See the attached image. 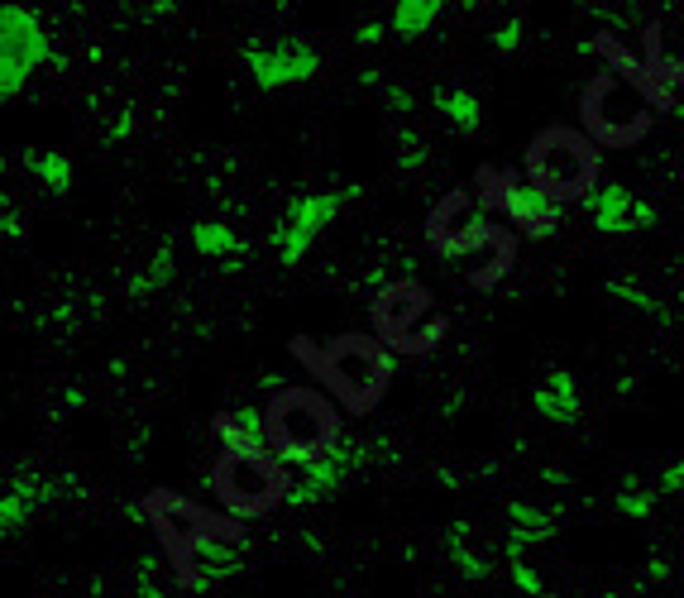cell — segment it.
Instances as JSON below:
<instances>
[{
	"instance_id": "cell-1",
	"label": "cell",
	"mask_w": 684,
	"mask_h": 598,
	"mask_svg": "<svg viewBox=\"0 0 684 598\" xmlns=\"http://www.w3.org/2000/svg\"><path fill=\"white\" fill-rule=\"evenodd\" d=\"M293 354L307 364L311 378H321L331 402H340L345 412H355V416L374 412L393 383V354L364 331H345V335H335L331 345H311L307 335H297Z\"/></svg>"
},
{
	"instance_id": "cell-2",
	"label": "cell",
	"mask_w": 684,
	"mask_h": 598,
	"mask_svg": "<svg viewBox=\"0 0 684 598\" xmlns=\"http://www.w3.org/2000/svg\"><path fill=\"white\" fill-rule=\"evenodd\" d=\"M426 239L436 254L446 259H470V254H484V263L470 273L474 287H494L502 273L518 263V239H512L508 225L494 221V211H484L470 191H450V197L436 201L426 221Z\"/></svg>"
},
{
	"instance_id": "cell-3",
	"label": "cell",
	"mask_w": 684,
	"mask_h": 598,
	"mask_svg": "<svg viewBox=\"0 0 684 598\" xmlns=\"http://www.w3.org/2000/svg\"><path fill=\"white\" fill-rule=\"evenodd\" d=\"M340 440V407L321 388H278L263 407V446L283 470H307Z\"/></svg>"
},
{
	"instance_id": "cell-4",
	"label": "cell",
	"mask_w": 684,
	"mask_h": 598,
	"mask_svg": "<svg viewBox=\"0 0 684 598\" xmlns=\"http://www.w3.org/2000/svg\"><path fill=\"white\" fill-rule=\"evenodd\" d=\"M598 167H604L598 144L584 129L550 125L526 144L522 183L542 191L546 201H556V207H570V201H584L598 187Z\"/></svg>"
},
{
	"instance_id": "cell-5",
	"label": "cell",
	"mask_w": 684,
	"mask_h": 598,
	"mask_svg": "<svg viewBox=\"0 0 684 598\" xmlns=\"http://www.w3.org/2000/svg\"><path fill=\"white\" fill-rule=\"evenodd\" d=\"M287 484H293V470H283L269 450H221L211 464V494L235 522L278 508Z\"/></svg>"
},
{
	"instance_id": "cell-6",
	"label": "cell",
	"mask_w": 684,
	"mask_h": 598,
	"mask_svg": "<svg viewBox=\"0 0 684 598\" xmlns=\"http://www.w3.org/2000/svg\"><path fill=\"white\" fill-rule=\"evenodd\" d=\"M580 120H584V135L598 149H632V144L651 135L656 111L646 105V96L637 87H627L613 72H598L580 96Z\"/></svg>"
},
{
	"instance_id": "cell-7",
	"label": "cell",
	"mask_w": 684,
	"mask_h": 598,
	"mask_svg": "<svg viewBox=\"0 0 684 598\" xmlns=\"http://www.w3.org/2000/svg\"><path fill=\"white\" fill-rule=\"evenodd\" d=\"M374 340L388 354H431L446 340V316L422 283H388L374 297Z\"/></svg>"
},
{
	"instance_id": "cell-8",
	"label": "cell",
	"mask_w": 684,
	"mask_h": 598,
	"mask_svg": "<svg viewBox=\"0 0 684 598\" xmlns=\"http://www.w3.org/2000/svg\"><path fill=\"white\" fill-rule=\"evenodd\" d=\"M144 518H149L153 536H159L163 556L173 560V570L187 565V556L197 550L207 536H245V526L235 518H221V512L201 508L187 494H173V488H153L144 498Z\"/></svg>"
},
{
	"instance_id": "cell-9",
	"label": "cell",
	"mask_w": 684,
	"mask_h": 598,
	"mask_svg": "<svg viewBox=\"0 0 684 598\" xmlns=\"http://www.w3.org/2000/svg\"><path fill=\"white\" fill-rule=\"evenodd\" d=\"M478 207L498 211L508 231H522L526 239H546L560 231V207L526 187L512 167H478Z\"/></svg>"
},
{
	"instance_id": "cell-10",
	"label": "cell",
	"mask_w": 684,
	"mask_h": 598,
	"mask_svg": "<svg viewBox=\"0 0 684 598\" xmlns=\"http://www.w3.org/2000/svg\"><path fill=\"white\" fill-rule=\"evenodd\" d=\"M43 63H53V67L63 63V58H53V48H48L43 20L24 5H5L0 10V101L20 96Z\"/></svg>"
},
{
	"instance_id": "cell-11",
	"label": "cell",
	"mask_w": 684,
	"mask_h": 598,
	"mask_svg": "<svg viewBox=\"0 0 684 598\" xmlns=\"http://www.w3.org/2000/svg\"><path fill=\"white\" fill-rule=\"evenodd\" d=\"M359 187H345V191H311V197H297L293 207L278 215L273 225V254H278L283 269H297L307 259V249L326 235V225L340 215L345 201H355Z\"/></svg>"
},
{
	"instance_id": "cell-12",
	"label": "cell",
	"mask_w": 684,
	"mask_h": 598,
	"mask_svg": "<svg viewBox=\"0 0 684 598\" xmlns=\"http://www.w3.org/2000/svg\"><path fill=\"white\" fill-rule=\"evenodd\" d=\"M364 446L359 440H335V446L321 454V460H311L307 470H302V478H293L287 484V494H283V502L287 508H311V502H321V498H331L335 488L350 478L359 464H364Z\"/></svg>"
},
{
	"instance_id": "cell-13",
	"label": "cell",
	"mask_w": 684,
	"mask_h": 598,
	"mask_svg": "<svg viewBox=\"0 0 684 598\" xmlns=\"http://www.w3.org/2000/svg\"><path fill=\"white\" fill-rule=\"evenodd\" d=\"M245 67L254 77L259 91H283V87H302L321 72V53L311 43H287V48H249Z\"/></svg>"
},
{
	"instance_id": "cell-14",
	"label": "cell",
	"mask_w": 684,
	"mask_h": 598,
	"mask_svg": "<svg viewBox=\"0 0 684 598\" xmlns=\"http://www.w3.org/2000/svg\"><path fill=\"white\" fill-rule=\"evenodd\" d=\"M598 58H604V72H613V77H622L627 82V87H637L642 96H646V105H651V111H675V91L670 87H661V82H651L646 77V67H642V58L637 53H627V48H622L613 34H598V39L589 43Z\"/></svg>"
},
{
	"instance_id": "cell-15",
	"label": "cell",
	"mask_w": 684,
	"mask_h": 598,
	"mask_svg": "<svg viewBox=\"0 0 684 598\" xmlns=\"http://www.w3.org/2000/svg\"><path fill=\"white\" fill-rule=\"evenodd\" d=\"M584 201H589V221H594L598 235H627L632 231V207H637V197H632L622 183L594 187Z\"/></svg>"
},
{
	"instance_id": "cell-16",
	"label": "cell",
	"mask_w": 684,
	"mask_h": 598,
	"mask_svg": "<svg viewBox=\"0 0 684 598\" xmlns=\"http://www.w3.org/2000/svg\"><path fill=\"white\" fill-rule=\"evenodd\" d=\"M532 402H536V416H546V422H556V426H570L574 416H580V383H574V374H565V369H550Z\"/></svg>"
},
{
	"instance_id": "cell-17",
	"label": "cell",
	"mask_w": 684,
	"mask_h": 598,
	"mask_svg": "<svg viewBox=\"0 0 684 598\" xmlns=\"http://www.w3.org/2000/svg\"><path fill=\"white\" fill-rule=\"evenodd\" d=\"M508 522H512V536H508V556H526L532 546H542L556 536V518L532 502H512L508 508Z\"/></svg>"
},
{
	"instance_id": "cell-18",
	"label": "cell",
	"mask_w": 684,
	"mask_h": 598,
	"mask_svg": "<svg viewBox=\"0 0 684 598\" xmlns=\"http://www.w3.org/2000/svg\"><path fill=\"white\" fill-rule=\"evenodd\" d=\"M215 436H221V450H269L263 446V412L259 407L221 412L215 416Z\"/></svg>"
},
{
	"instance_id": "cell-19",
	"label": "cell",
	"mask_w": 684,
	"mask_h": 598,
	"mask_svg": "<svg viewBox=\"0 0 684 598\" xmlns=\"http://www.w3.org/2000/svg\"><path fill=\"white\" fill-rule=\"evenodd\" d=\"M191 249H197V254H207V259H221L225 269H235V259L249 254V245L235 235V225H225V221L191 225Z\"/></svg>"
},
{
	"instance_id": "cell-20",
	"label": "cell",
	"mask_w": 684,
	"mask_h": 598,
	"mask_svg": "<svg viewBox=\"0 0 684 598\" xmlns=\"http://www.w3.org/2000/svg\"><path fill=\"white\" fill-rule=\"evenodd\" d=\"M450 5L455 0H398V5H393V20H388V34H398V39H422Z\"/></svg>"
},
{
	"instance_id": "cell-21",
	"label": "cell",
	"mask_w": 684,
	"mask_h": 598,
	"mask_svg": "<svg viewBox=\"0 0 684 598\" xmlns=\"http://www.w3.org/2000/svg\"><path fill=\"white\" fill-rule=\"evenodd\" d=\"M436 111L450 120L460 135H474L484 125V101L474 91H436Z\"/></svg>"
},
{
	"instance_id": "cell-22",
	"label": "cell",
	"mask_w": 684,
	"mask_h": 598,
	"mask_svg": "<svg viewBox=\"0 0 684 598\" xmlns=\"http://www.w3.org/2000/svg\"><path fill=\"white\" fill-rule=\"evenodd\" d=\"M29 173L53 191V197H67L72 191V159L63 149H43V153H29Z\"/></svg>"
},
{
	"instance_id": "cell-23",
	"label": "cell",
	"mask_w": 684,
	"mask_h": 598,
	"mask_svg": "<svg viewBox=\"0 0 684 598\" xmlns=\"http://www.w3.org/2000/svg\"><path fill=\"white\" fill-rule=\"evenodd\" d=\"M651 508H656V494H651V488H642V484H627L618 494V512H622V518H651Z\"/></svg>"
},
{
	"instance_id": "cell-24",
	"label": "cell",
	"mask_w": 684,
	"mask_h": 598,
	"mask_svg": "<svg viewBox=\"0 0 684 598\" xmlns=\"http://www.w3.org/2000/svg\"><path fill=\"white\" fill-rule=\"evenodd\" d=\"M508 565H512V584H518L522 594H532V598H550V589L542 584V574H536L532 565H526V556H508Z\"/></svg>"
},
{
	"instance_id": "cell-25",
	"label": "cell",
	"mask_w": 684,
	"mask_h": 598,
	"mask_svg": "<svg viewBox=\"0 0 684 598\" xmlns=\"http://www.w3.org/2000/svg\"><path fill=\"white\" fill-rule=\"evenodd\" d=\"M163 278H173V249H159V259H153V269L144 273V278H135L129 287H135V292H153V287H159Z\"/></svg>"
},
{
	"instance_id": "cell-26",
	"label": "cell",
	"mask_w": 684,
	"mask_h": 598,
	"mask_svg": "<svg viewBox=\"0 0 684 598\" xmlns=\"http://www.w3.org/2000/svg\"><path fill=\"white\" fill-rule=\"evenodd\" d=\"M450 541H455L450 550H455V560H460V570L470 574V580H484V574H488V565H484V560L474 556L470 546H464V526H455V536H450Z\"/></svg>"
},
{
	"instance_id": "cell-27",
	"label": "cell",
	"mask_w": 684,
	"mask_h": 598,
	"mask_svg": "<svg viewBox=\"0 0 684 598\" xmlns=\"http://www.w3.org/2000/svg\"><path fill=\"white\" fill-rule=\"evenodd\" d=\"M608 292H613V297H622V302H632V307H642V311H661V307L651 302V297H646V292H637V287H627V283H608Z\"/></svg>"
},
{
	"instance_id": "cell-28",
	"label": "cell",
	"mask_w": 684,
	"mask_h": 598,
	"mask_svg": "<svg viewBox=\"0 0 684 598\" xmlns=\"http://www.w3.org/2000/svg\"><path fill=\"white\" fill-rule=\"evenodd\" d=\"M518 43H522V24H518V20H512V24H502V29L494 34V48H498V53H512Z\"/></svg>"
},
{
	"instance_id": "cell-29",
	"label": "cell",
	"mask_w": 684,
	"mask_h": 598,
	"mask_svg": "<svg viewBox=\"0 0 684 598\" xmlns=\"http://www.w3.org/2000/svg\"><path fill=\"white\" fill-rule=\"evenodd\" d=\"M139 598H173V594H163V589H159V580H153L149 560H144V570H139Z\"/></svg>"
},
{
	"instance_id": "cell-30",
	"label": "cell",
	"mask_w": 684,
	"mask_h": 598,
	"mask_svg": "<svg viewBox=\"0 0 684 598\" xmlns=\"http://www.w3.org/2000/svg\"><path fill=\"white\" fill-rule=\"evenodd\" d=\"M680 488H684V464L675 460V464H670V470L661 474V494H680Z\"/></svg>"
},
{
	"instance_id": "cell-31",
	"label": "cell",
	"mask_w": 684,
	"mask_h": 598,
	"mask_svg": "<svg viewBox=\"0 0 684 598\" xmlns=\"http://www.w3.org/2000/svg\"><path fill=\"white\" fill-rule=\"evenodd\" d=\"M383 39V24H364V29H359V43H364V48H374Z\"/></svg>"
},
{
	"instance_id": "cell-32",
	"label": "cell",
	"mask_w": 684,
	"mask_h": 598,
	"mask_svg": "<svg viewBox=\"0 0 684 598\" xmlns=\"http://www.w3.org/2000/svg\"><path fill=\"white\" fill-rule=\"evenodd\" d=\"M201 598H207V594H201Z\"/></svg>"
}]
</instances>
